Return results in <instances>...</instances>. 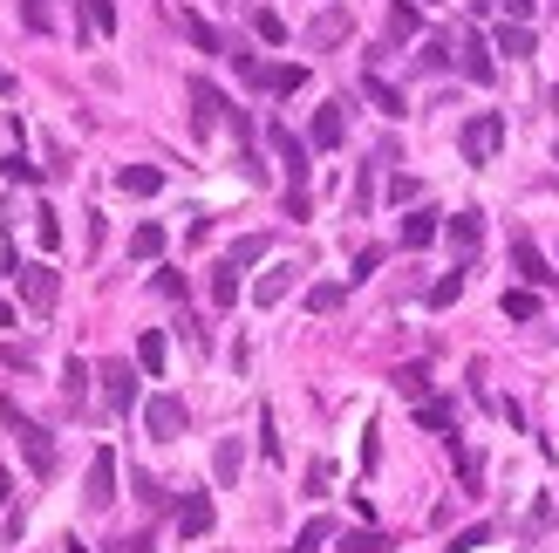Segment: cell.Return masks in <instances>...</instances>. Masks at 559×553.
<instances>
[{
  "label": "cell",
  "instance_id": "1",
  "mask_svg": "<svg viewBox=\"0 0 559 553\" xmlns=\"http://www.w3.org/2000/svg\"><path fill=\"white\" fill-rule=\"evenodd\" d=\"M0 424L14 431L21 458H28V472H35V478H48V472H55V444H48V431H41L35 417H21V403H0Z\"/></svg>",
  "mask_w": 559,
  "mask_h": 553
},
{
  "label": "cell",
  "instance_id": "2",
  "mask_svg": "<svg viewBox=\"0 0 559 553\" xmlns=\"http://www.w3.org/2000/svg\"><path fill=\"white\" fill-rule=\"evenodd\" d=\"M191 424V410H185V396H150L144 403V431L157 437V444H178Z\"/></svg>",
  "mask_w": 559,
  "mask_h": 553
},
{
  "label": "cell",
  "instance_id": "3",
  "mask_svg": "<svg viewBox=\"0 0 559 553\" xmlns=\"http://www.w3.org/2000/svg\"><path fill=\"white\" fill-rule=\"evenodd\" d=\"M498 144H505V117H498V110H485V117L464 123V158H471V164H491V158H498Z\"/></svg>",
  "mask_w": 559,
  "mask_h": 553
},
{
  "label": "cell",
  "instance_id": "4",
  "mask_svg": "<svg viewBox=\"0 0 559 553\" xmlns=\"http://www.w3.org/2000/svg\"><path fill=\"white\" fill-rule=\"evenodd\" d=\"M14 280H21V301H28L35 315H48V308H55V294H62V280H55V267H48V260H28Z\"/></svg>",
  "mask_w": 559,
  "mask_h": 553
},
{
  "label": "cell",
  "instance_id": "5",
  "mask_svg": "<svg viewBox=\"0 0 559 553\" xmlns=\"http://www.w3.org/2000/svg\"><path fill=\"white\" fill-rule=\"evenodd\" d=\"M82 499H89V513H103V506L116 499V451H110V444H103V451L89 458V478H82Z\"/></svg>",
  "mask_w": 559,
  "mask_h": 553
},
{
  "label": "cell",
  "instance_id": "6",
  "mask_svg": "<svg viewBox=\"0 0 559 553\" xmlns=\"http://www.w3.org/2000/svg\"><path fill=\"white\" fill-rule=\"evenodd\" d=\"M341 110H348V103H321V110H314V123H307V144H314V151H335L341 137H348V117H341Z\"/></svg>",
  "mask_w": 559,
  "mask_h": 553
},
{
  "label": "cell",
  "instance_id": "7",
  "mask_svg": "<svg viewBox=\"0 0 559 553\" xmlns=\"http://www.w3.org/2000/svg\"><path fill=\"white\" fill-rule=\"evenodd\" d=\"M103 403H110L116 417L137 403V369H130V362H103Z\"/></svg>",
  "mask_w": 559,
  "mask_h": 553
},
{
  "label": "cell",
  "instance_id": "8",
  "mask_svg": "<svg viewBox=\"0 0 559 553\" xmlns=\"http://www.w3.org/2000/svg\"><path fill=\"white\" fill-rule=\"evenodd\" d=\"M512 267H519L525 274V287H553V267H546V253H539V246H532V239H512Z\"/></svg>",
  "mask_w": 559,
  "mask_h": 553
},
{
  "label": "cell",
  "instance_id": "9",
  "mask_svg": "<svg viewBox=\"0 0 559 553\" xmlns=\"http://www.w3.org/2000/svg\"><path fill=\"white\" fill-rule=\"evenodd\" d=\"M273 151H280V164H287V171H294V192H300V178H307V151H314V144H300L287 123H273Z\"/></svg>",
  "mask_w": 559,
  "mask_h": 553
},
{
  "label": "cell",
  "instance_id": "10",
  "mask_svg": "<svg viewBox=\"0 0 559 553\" xmlns=\"http://www.w3.org/2000/svg\"><path fill=\"white\" fill-rule=\"evenodd\" d=\"M212 499H205V492H191L185 506H178V533H185V540H205V533H212Z\"/></svg>",
  "mask_w": 559,
  "mask_h": 553
},
{
  "label": "cell",
  "instance_id": "11",
  "mask_svg": "<svg viewBox=\"0 0 559 553\" xmlns=\"http://www.w3.org/2000/svg\"><path fill=\"white\" fill-rule=\"evenodd\" d=\"M191 123H198V130L225 123V96L212 89V82H191Z\"/></svg>",
  "mask_w": 559,
  "mask_h": 553
},
{
  "label": "cell",
  "instance_id": "12",
  "mask_svg": "<svg viewBox=\"0 0 559 553\" xmlns=\"http://www.w3.org/2000/svg\"><path fill=\"white\" fill-rule=\"evenodd\" d=\"M116 185H123L130 198H157V192H164V171H157V164H123Z\"/></svg>",
  "mask_w": 559,
  "mask_h": 553
},
{
  "label": "cell",
  "instance_id": "13",
  "mask_svg": "<svg viewBox=\"0 0 559 553\" xmlns=\"http://www.w3.org/2000/svg\"><path fill=\"white\" fill-rule=\"evenodd\" d=\"M444 239L457 246V253H478V239H485V219H478V212H457V219H444Z\"/></svg>",
  "mask_w": 559,
  "mask_h": 553
},
{
  "label": "cell",
  "instance_id": "14",
  "mask_svg": "<svg viewBox=\"0 0 559 553\" xmlns=\"http://www.w3.org/2000/svg\"><path fill=\"white\" fill-rule=\"evenodd\" d=\"M457 62H464V76H471V82H491V76H498V62H491V48H485L478 35H464V48H457Z\"/></svg>",
  "mask_w": 559,
  "mask_h": 553
},
{
  "label": "cell",
  "instance_id": "15",
  "mask_svg": "<svg viewBox=\"0 0 559 553\" xmlns=\"http://www.w3.org/2000/svg\"><path fill=\"white\" fill-rule=\"evenodd\" d=\"M287 287H294V267H266L260 287H253V308H280V301H287Z\"/></svg>",
  "mask_w": 559,
  "mask_h": 553
},
{
  "label": "cell",
  "instance_id": "16",
  "mask_svg": "<svg viewBox=\"0 0 559 553\" xmlns=\"http://www.w3.org/2000/svg\"><path fill=\"white\" fill-rule=\"evenodd\" d=\"M260 89L294 96V89H307V69H300V62H273V69H260Z\"/></svg>",
  "mask_w": 559,
  "mask_h": 553
},
{
  "label": "cell",
  "instance_id": "17",
  "mask_svg": "<svg viewBox=\"0 0 559 553\" xmlns=\"http://www.w3.org/2000/svg\"><path fill=\"white\" fill-rule=\"evenodd\" d=\"M341 35H348V7H328V14L307 28V48H335Z\"/></svg>",
  "mask_w": 559,
  "mask_h": 553
},
{
  "label": "cell",
  "instance_id": "18",
  "mask_svg": "<svg viewBox=\"0 0 559 553\" xmlns=\"http://www.w3.org/2000/svg\"><path fill=\"white\" fill-rule=\"evenodd\" d=\"M239 465H246V444H239V437H219V451H212V472H219V485H232V478H239Z\"/></svg>",
  "mask_w": 559,
  "mask_h": 553
},
{
  "label": "cell",
  "instance_id": "19",
  "mask_svg": "<svg viewBox=\"0 0 559 553\" xmlns=\"http://www.w3.org/2000/svg\"><path fill=\"white\" fill-rule=\"evenodd\" d=\"M437 233H444V219H437V212H410V219H403V246H410V253H416V246H430Z\"/></svg>",
  "mask_w": 559,
  "mask_h": 553
},
{
  "label": "cell",
  "instance_id": "20",
  "mask_svg": "<svg viewBox=\"0 0 559 553\" xmlns=\"http://www.w3.org/2000/svg\"><path fill=\"white\" fill-rule=\"evenodd\" d=\"M164 356H171V349H164V335L144 328V335H137V369H144V376H164Z\"/></svg>",
  "mask_w": 559,
  "mask_h": 553
},
{
  "label": "cell",
  "instance_id": "21",
  "mask_svg": "<svg viewBox=\"0 0 559 553\" xmlns=\"http://www.w3.org/2000/svg\"><path fill=\"white\" fill-rule=\"evenodd\" d=\"M362 96H369L382 117H403V89H389L382 76H362Z\"/></svg>",
  "mask_w": 559,
  "mask_h": 553
},
{
  "label": "cell",
  "instance_id": "22",
  "mask_svg": "<svg viewBox=\"0 0 559 553\" xmlns=\"http://www.w3.org/2000/svg\"><path fill=\"white\" fill-rule=\"evenodd\" d=\"M212 301H219V308H239V267H232V260L212 267Z\"/></svg>",
  "mask_w": 559,
  "mask_h": 553
},
{
  "label": "cell",
  "instance_id": "23",
  "mask_svg": "<svg viewBox=\"0 0 559 553\" xmlns=\"http://www.w3.org/2000/svg\"><path fill=\"white\" fill-rule=\"evenodd\" d=\"M498 55H532V28H525V21H505V28H498Z\"/></svg>",
  "mask_w": 559,
  "mask_h": 553
},
{
  "label": "cell",
  "instance_id": "24",
  "mask_svg": "<svg viewBox=\"0 0 559 553\" xmlns=\"http://www.w3.org/2000/svg\"><path fill=\"white\" fill-rule=\"evenodd\" d=\"M157 253H164V226H137V233H130V260H157Z\"/></svg>",
  "mask_w": 559,
  "mask_h": 553
},
{
  "label": "cell",
  "instance_id": "25",
  "mask_svg": "<svg viewBox=\"0 0 559 553\" xmlns=\"http://www.w3.org/2000/svg\"><path fill=\"white\" fill-rule=\"evenodd\" d=\"M341 301H348V287H341V280H321V287H307V308H314V315H335Z\"/></svg>",
  "mask_w": 559,
  "mask_h": 553
},
{
  "label": "cell",
  "instance_id": "26",
  "mask_svg": "<svg viewBox=\"0 0 559 553\" xmlns=\"http://www.w3.org/2000/svg\"><path fill=\"white\" fill-rule=\"evenodd\" d=\"M416 28H423V14H416L410 0H396V7H389V41H410Z\"/></svg>",
  "mask_w": 559,
  "mask_h": 553
},
{
  "label": "cell",
  "instance_id": "27",
  "mask_svg": "<svg viewBox=\"0 0 559 553\" xmlns=\"http://www.w3.org/2000/svg\"><path fill=\"white\" fill-rule=\"evenodd\" d=\"M416 424H423V431H450V403L444 396H423V403H416Z\"/></svg>",
  "mask_w": 559,
  "mask_h": 553
},
{
  "label": "cell",
  "instance_id": "28",
  "mask_svg": "<svg viewBox=\"0 0 559 553\" xmlns=\"http://www.w3.org/2000/svg\"><path fill=\"white\" fill-rule=\"evenodd\" d=\"M505 315L532 321V315H539V287H512V294H505Z\"/></svg>",
  "mask_w": 559,
  "mask_h": 553
},
{
  "label": "cell",
  "instance_id": "29",
  "mask_svg": "<svg viewBox=\"0 0 559 553\" xmlns=\"http://www.w3.org/2000/svg\"><path fill=\"white\" fill-rule=\"evenodd\" d=\"M62 396L82 410V396H89V362H69V369H62Z\"/></svg>",
  "mask_w": 559,
  "mask_h": 553
},
{
  "label": "cell",
  "instance_id": "30",
  "mask_svg": "<svg viewBox=\"0 0 559 553\" xmlns=\"http://www.w3.org/2000/svg\"><path fill=\"white\" fill-rule=\"evenodd\" d=\"M82 14H89L96 35H116V0H82Z\"/></svg>",
  "mask_w": 559,
  "mask_h": 553
},
{
  "label": "cell",
  "instance_id": "31",
  "mask_svg": "<svg viewBox=\"0 0 559 553\" xmlns=\"http://www.w3.org/2000/svg\"><path fill=\"white\" fill-rule=\"evenodd\" d=\"M328 533H335L328 519H307V526H300V540H294V553H321V547H328Z\"/></svg>",
  "mask_w": 559,
  "mask_h": 553
},
{
  "label": "cell",
  "instance_id": "32",
  "mask_svg": "<svg viewBox=\"0 0 559 553\" xmlns=\"http://www.w3.org/2000/svg\"><path fill=\"white\" fill-rule=\"evenodd\" d=\"M457 294H464V267H457V274H444L437 287H430V308H457Z\"/></svg>",
  "mask_w": 559,
  "mask_h": 553
},
{
  "label": "cell",
  "instance_id": "33",
  "mask_svg": "<svg viewBox=\"0 0 559 553\" xmlns=\"http://www.w3.org/2000/svg\"><path fill=\"white\" fill-rule=\"evenodd\" d=\"M35 239H41V246H48V253L62 246V219H55L48 205H35Z\"/></svg>",
  "mask_w": 559,
  "mask_h": 553
},
{
  "label": "cell",
  "instance_id": "34",
  "mask_svg": "<svg viewBox=\"0 0 559 553\" xmlns=\"http://www.w3.org/2000/svg\"><path fill=\"white\" fill-rule=\"evenodd\" d=\"M232 267H253V260H266V239L253 233V239H232V253H225Z\"/></svg>",
  "mask_w": 559,
  "mask_h": 553
},
{
  "label": "cell",
  "instance_id": "35",
  "mask_svg": "<svg viewBox=\"0 0 559 553\" xmlns=\"http://www.w3.org/2000/svg\"><path fill=\"white\" fill-rule=\"evenodd\" d=\"M253 35L260 41H287V21H280L273 7H260V14H253Z\"/></svg>",
  "mask_w": 559,
  "mask_h": 553
},
{
  "label": "cell",
  "instance_id": "36",
  "mask_svg": "<svg viewBox=\"0 0 559 553\" xmlns=\"http://www.w3.org/2000/svg\"><path fill=\"white\" fill-rule=\"evenodd\" d=\"M260 451L273 458V465L287 458V451H280V424H273V410H260Z\"/></svg>",
  "mask_w": 559,
  "mask_h": 553
},
{
  "label": "cell",
  "instance_id": "37",
  "mask_svg": "<svg viewBox=\"0 0 559 553\" xmlns=\"http://www.w3.org/2000/svg\"><path fill=\"white\" fill-rule=\"evenodd\" d=\"M341 553H389V540H382V533H362V526H355V533L341 540Z\"/></svg>",
  "mask_w": 559,
  "mask_h": 553
},
{
  "label": "cell",
  "instance_id": "38",
  "mask_svg": "<svg viewBox=\"0 0 559 553\" xmlns=\"http://www.w3.org/2000/svg\"><path fill=\"white\" fill-rule=\"evenodd\" d=\"M21 21H28L35 35H48V28H55V14H48V0H21Z\"/></svg>",
  "mask_w": 559,
  "mask_h": 553
},
{
  "label": "cell",
  "instance_id": "39",
  "mask_svg": "<svg viewBox=\"0 0 559 553\" xmlns=\"http://www.w3.org/2000/svg\"><path fill=\"white\" fill-rule=\"evenodd\" d=\"M185 35L205 48V55H219V35H212V21H198V14H185Z\"/></svg>",
  "mask_w": 559,
  "mask_h": 553
},
{
  "label": "cell",
  "instance_id": "40",
  "mask_svg": "<svg viewBox=\"0 0 559 553\" xmlns=\"http://www.w3.org/2000/svg\"><path fill=\"white\" fill-rule=\"evenodd\" d=\"M396 390L410 396V403H423V390H430V376H423V369H403V376H396Z\"/></svg>",
  "mask_w": 559,
  "mask_h": 553
},
{
  "label": "cell",
  "instance_id": "41",
  "mask_svg": "<svg viewBox=\"0 0 559 553\" xmlns=\"http://www.w3.org/2000/svg\"><path fill=\"white\" fill-rule=\"evenodd\" d=\"M375 267H382V246H369V253H355V274H348V280H369Z\"/></svg>",
  "mask_w": 559,
  "mask_h": 553
},
{
  "label": "cell",
  "instance_id": "42",
  "mask_svg": "<svg viewBox=\"0 0 559 553\" xmlns=\"http://www.w3.org/2000/svg\"><path fill=\"white\" fill-rule=\"evenodd\" d=\"M7 178H14V185H35V164H28L21 151H14V158H7Z\"/></svg>",
  "mask_w": 559,
  "mask_h": 553
},
{
  "label": "cell",
  "instance_id": "43",
  "mask_svg": "<svg viewBox=\"0 0 559 553\" xmlns=\"http://www.w3.org/2000/svg\"><path fill=\"white\" fill-rule=\"evenodd\" d=\"M471 547H485V526H471V533H457V540H450V553H471Z\"/></svg>",
  "mask_w": 559,
  "mask_h": 553
},
{
  "label": "cell",
  "instance_id": "44",
  "mask_svg": "<svg viewBox=\"0 0 559 553\" xmlns=\"http://www.w3.org/2000/svg\"><path fill=\"white\" fill-rule=\"evenodd\" d=\"M110 553H150V540H144V533H130V540H110Z\"/></svg>",
  "mask_w": 559,
  "mask_h": 553
},
{
  "label": "cell",
  "instance_id": "45",
  "mask_svg": "<svg viewBox=\"0 0 559 553\" xmlns=\"http://www.w3.org/2000/svg\"><path fill=\"white\" fill-rule=\"evenodd\" d=\"M0 506H14V472L0 465Z\"/></svg>",
  "mask_w": 559,
  "mask_h": 553
},
{
  "label": "cell",
  "instance_id": "46",
  "mask_svg": "<svg viewBox=\"0 0 559 553\" xmlns=\"http://www.w3.org/2000/svg\"><path fill=\"white\" fill-rule=\"evenodd\" d=\"M0 328H14V308H7V301H0Z\"/></svg>",
  "mask_w": 559,
  "mask_h": 553
},
{
  "label": "cell",
  "instance_id": "47",
  "mask_svg": "<svg viewBox=\"0 0 559 553\" xmlns=\"http://www.w3.org/2000/svg\"><path fill=\"white\" fill-rule=\"evenodd\" d=\"M512 14H519V21H525V14H532V0H512Z\"/></svg>",
  "mask_w": 559,
  "mask_h": 553
},
{
  "label": "cell",
  "instance_id": "48",
  "mask_svg": "<svg viewBox=\"0 0 559 553\" xmlns=\"http://www.w3.org/2000/svg\"><path fill=\"white\" fill-rule=\"evenodd\" d=\"M553 7H559V0H553Z\"/></svg>",
  "mask_w": 559,
  "mask_h": 553
}]
</instances>
